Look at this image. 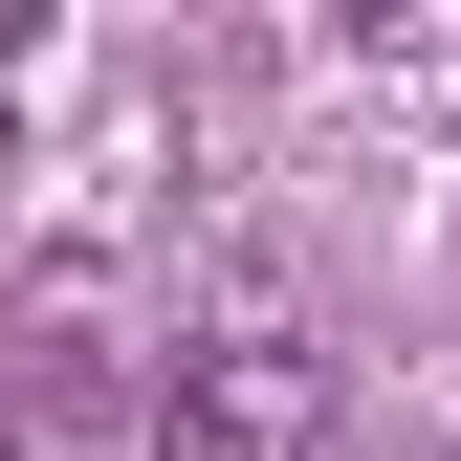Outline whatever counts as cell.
<instances>
[{"instance_id": "2", "label": "cell", "mask_w": 461, "mask_h": 461, "mask_svg": "<svg viewBox=\"0 0 461 461\" xmlns=\"http://www.w3.org/2000/svg\"><path fill=\"white\" fill-rule=\"evenodd\" d=\"M0 67H23V23H0Z\"/></svg>"}, {"instance_id": "1", "label": "cell", "mask_w": 461, "mask_h": 461, "mask_svg": "<svg viewBox=\"0 0 461 461\" xmlns=\"http://www.w3.org/2000/svg\"><path fill=\"white\" fill-rule=\"evenodd\" d=\"M154 461H330V352H308L285 308L198 330V352L154 374Z\"/></svg>"}]
</instances>
